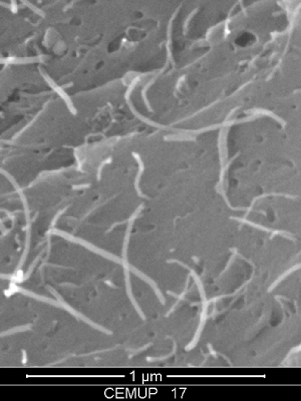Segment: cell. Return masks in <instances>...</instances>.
<instances>
[{
	"label": "cell",
	"instance_id": "1",
	"mask_svg": "<svg viewBox=\"0 0 301 401\" xmlns=\"http://www.w3.org/2000/svg\"><path fill=\"white\" fill-rule=\"evenodd\" d=\"M250 36H251L250 34H243V35H241V37L237 39V43L239 44V45H242V46L247 45V44L249 43L248 40H249Z\"/></svg>",
	"mask_w": 301,
	"mask_h": 401
}]
</instances>
